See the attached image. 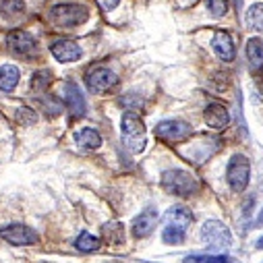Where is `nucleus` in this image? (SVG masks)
<instances>
[{
  "label": "nucleus",
  "instance_id": "23",
  "mask_svg": "<svg viewBox=\"0 0 263 263\" xmlns=\"http://www.w3.org/2000/svg\"><path fill=\"white\" fill-rule=\"evenodd\" d=\"M23 11H25L23 0H0V13L7 15V17L21 15Z\"/></svg>",
  "mask_w": 263,
  "mask_h": 263
},
{
  "label": "nucleus",
  "instance_id": "8",
  "mask_svg": "<svg viewBox=\"0 0 263 263\" xmlns=\"http://www.w3.org/2000/svg\"><path fill=\"white\" fill-rule=\"evenodd\" d=\"M0 236H3L7 242L15 245V247H25V245H35L37 242V234L23 226V224H9L0 230Z\"/></svg>",
  "mask_w": 263,
  "mask_h": 263
},
{
  "label": "nucleus",
  "instance_id": "12",
  "mask_svg": "<svg viewBox=\"0 0 263 263\" xmlns=\"http://www.w3.org/2000/svg\"><path fill=\"white\" fill-rule=\"evenodd\" d=\"M7 46H9V50L15 52V54H29V52H33V50L37 48V42H35L27 31L17 29V31H11V33L7 35Z\"/></svg>",
  "mask_w": 263,
  "mask_h": 263
},
{
  "label": "nucleus",
  "instance_id": "28",
  "mask_svg": "<svg viewBox=\"0 0 263 263\" xmlns=\"http://www.w3.org/2000/svg\"><path fill=\"white\" fill-rule=\"evenodd\" d=\"M96 3L100 5L102 11H112V9L118 7V0H96Z\"/></svg>",
  "mask_w": 263,
  "mask_h": 263
},
{
  "label": "nucleus",
  "instance_id": "4",
  "mask_svg": "<svg viewBox=\"0 0 263 263\" xmlns=\"http://www.w3.org/2000/svg\"><path fill=\"white\" fill-rule=\"evenodd\" d=\"M50 17L54 23H58L60 27H77L83 21H87L89 13L85 7L81 5H73V3H64V5H56L50 11Z\"/></svg>",
  "mask_w": 263,
  "mask_h": 263
},
{
  "label": "nucleus",
  "instance_id": "10",
  "mask_svg": "<svg viewBox=\"0 0 263 263\" xmlns=\"http://www.w3.org/2000/svg\"><path fill=\"white\" fill-rule=\"evenodd\" d=\"M212 48L216 52V56L224 62H230L234 60L236 56V50H234V40L228 31H216L214 37H212Z\"/></svg>",
  "mask_w": 263,
  "mask_h": 263
},
{
  "label": "nucleus",
  "instance_id": "20",
  "mask_svg": "<svg viewBox=\"0 0 263 263\" xmlns=\"http://www.w3.org/2000/svg\"><path fill=\"white\" fill-rule=\"evenodd\" d=\"M100 247H102V240L89 232H81L75 238V249L81 253H96V251H100Z\"/></svg>",
  "mask_w": 263,
  "mask_h": 263
},
{
  "label": "nucleus",
  "instance_id": "31",
  "mask_svg": "<svg viewBox=\"0 0 263 263\" xmlns=\"http://www.w3.org/2000/svg\"><path fill=\"white\" fill-rule=\"evenodd\" d=\"M257 249H263V236L257 240Z\"/></svg>",
  "mask_w": 263,
  "mask_h": 263
},
{
  "label": "nucleus",
  "instance_id": "11",
  "mask_svg": "<svg viewBox=\"0 0 263 263\" xmlns=\"http://www.w3.org/2000/svg\"><path fill=\"white\" fill-rule=\"evenodd\" d=\"M50 50H52V56H54L58 62H75V60H79L81 54H83V50H81L75 42H71V40H58V42L52 44Z\"/></svg>",
  "mask_w": 263,
  "mask_h": 263
},
{
  "label": "nucleus",
  "instance_id": "27",
  "mask_svg": "<svg viewBox=\"0 0 263 263\" xmlns=\"http://www.w3.org/2000/svg\"><path fill=\"white\" fill-rule=\"evenodd\" d=\"M208 11H210L216 19L224 17V15L228 13V0H208Z\"/></svg>",
  "mask_w": 263,
  "mask_h": 263
},
{
  "label": "nucleus",
  "instance_id": "25",
  "mask_svg": "<svg viewBox=\"0 0 263 263\" xmlns=\"http://www.w3.org/2000/svg\"><path fill=\"white\" fill-rule=\"evenodd\" d=\"M50 83H52V73H48V71H40V73H35L33 79H31L33 91H44V89L50 87Z\"/></svg>",
  "mask_w": 263,
  "mask_h": 263
},
{
  "label": "nucleus",
  "instance_id": "5",
  "mask_svg": "<svg viewBox=\"0 0 263 263\" xmlns=\"http://www.w3.org/2000/svg\"><path fill=\"white\" fill-rule=\"evenodd\" d=\"M226 178H228V186L234 193H242L249 184L251 178V164L242 154H234L228 162V170H226Z\"/></svg>",
  "mask_w": 263,
  "mask_h": 263
},
{
  "label": "nucleus",
  "instance_id": "3",
  "mask_svg": "<svg viewBox=\"0 0 263 263\" xmlns=\"http://www.w3.org/2000/svg\"><path fill=\"white\" fill-rule=\"evenodd\" d=\"M201 240L208 249L212 251H222L226 247H230L232 242V234L228 230L226 224H222L220 220H208L201 228Z\"/></svg>",
  "mask_w": 263,
  "mask_h": 263
},
{
  "label": "nucleus",
  "instance_id": "22",
  "mask_svg": "<svg viewBox=\"0 0 263 263\" xmlns=\"http://www.w3.org/2000/svg\"><path fill=\"white\" fill-rule=\"evenodd\" d=\"M247 21H249V25H251L253 29L263 31V5H261V3H257V5H253V7L249 9Z\"/></svg>",
  "mask_w": 263,
  "mask_h": 263
},
{
  "label": "nucleus",
  "instance_id": "26",
  "mask_svg": "<svg viewBox=\"0 0 263 263\" xmlns=\"http://www.w3.org/2000/svg\"><path fill=\"white\" fill-rule=\"evenodd\" d=\"M15 120L19 122V124H23V126H29V124H35L37 122V114L31 110V108H19L17 112H15Z\"/></svg>",
  "mask_w": 263,
  "mask_h": 263
},
{
  "label": "nucleus",
  "instance_id": "15",
  "mask_svg": "<svg viewBox=\"0 0 263 263\" xmlns=\"http://www.w3.org/2000/svg\"><path fill=\"white\" fill-rule=\"evenodd\" d=\"M164 218H166V224H168V226H176V228H182V230H186V226L193 222V214H191V210L184 208V205H174V208H170V210L164 214Z\"/></svg>",
  "mask_w": 263,
  "mask_h": 263
},
{
  "label": "nucleus",
  "instance_id": "16",
  "mask_svg": "<svg viewBox=\"0 0 263 263\" xmlns=\"http://www.w3.org/2000/svg\"><path fill=\"white\" fill-rule=\"evenodd\" d=\"M247 60L253 71L263 69V40L261 37H251L247 42Z\"/></svg>",
  "mask_w": 263,
  "mask_h": 263
},
{
  "label": "nucleus",
  "instance_id": "18",
  "mask_svg": "<svg viewBox=\"0 0 263 263\" xmlns=\"http://www.w3.org/2000/svg\"><path fill=\"white\" fill-rule=\"evenodd\" d=\"M75 141L79 143V147L87 149V152H93L102 145V137L96 128H81L75 133Z\"/></svg>",
  "mask_w": 263,
  "mask_h": 263
},
{
  "label": "nucleus",
  "instance_id": "2",
  "mask_svg": "<svg viewBox=\"0 0 263 263\" xmlns=\"http://www.w3.org/2000/svg\"><path fill=\"white\" fill-rule=\"evenodd\" d=\"M162 186L176 197H193L197 193V180L184 170H166L162 174Z\"/></svg>",
  "mask_w": 263,
  "mask_h": 263
},
{
  "label": "nucleus",
  "instance_id": "29",
  "mask_svg": "<svg viewBox=\"0 0 263 263\" xmlns=\"http://www.w3.org/2000/svg\"><path fill=\"white\" fill-rule=\"evenodd\" d=\"M42 102H44V100H42ZM52 104H54V98H48V102H44V108H48V106H52ZM56 108H60V106L56 104ZM56 108L52 110V116H56V114L60 112V110H56Z\"/></svg>",
  "mask_w": 263,
  "mask_h": 263
},
{
  "label": "nucleus",
  "instance_id": "1",
  "mask_svg": "<svg viewBox=\"0 0 263 263\" xmlns=\"http://www.w3.org/2000/svg\"><path fill=\"white\" fill-rule=\"evenodd\" d=\"M120 128H122V141L128 149L137 154L145 147V124L137 112H126L120 120Z\"/></svg>",
  "mask_w": 263,
  "mask_h": 263
},
{
  "label": "nucleus",
  "instance_id": "9",
  "mask_svg": "<svg viewBox=\"0 0 263 263\" xmlns=\"http://www.w3.org/2000/svg\"><path fill=\"white\" fill-rule=\"evenodd\" d=\"M62 96H64V102H67V108H69L73 118H81L85 114V98H83L77 83H73V81L64 83Z\"/></svg>",
  "mask_w": 263,
  "mask_h": 263
},
{
  "label": "nucleus",
  "instance_id": "17",
  "mask_svg": "<svg viewBox=\"0 0 263 263\" xmlns=\"http://www.w3.org/2000/svg\"><path fill=\"white\" fill-rule=\"evenodd\" d=\"M102 236L110 247H118L124 242V226L118 220H110L102 226Z\"/></svg>",
  "mask_w": 263,
  "mask_h": 263
},
{
  "label": "nucleus",
  "instance_id": "13",
  "mask_svg": "<svg viewBox=\"0 0 263 263\" xmlns=\"http://www.w3.org/2000/svg\"><path fill=\"white\" fill-rule=\"evenodd\" d=\"M158 226V212L154 208H149L147 212L139 214L135 220H133V236L135 238H143V236H149Z\"/></svg>",
  "mask_w": 263,
  "mask_h": 263
},
{
  "label": "nucleus",
  "instance_id": "24",
  "mask_svg": "<svg viewBox=\"0 0 263 263\" xmlns=\"http://www.w3.org/2000/svg\"><path fill=\"white\" fill-rule=\"evenodd\" d=\"M162 240H164L166 245H180V242L184 240V230L166 224V228H164V232H162Z\"/></svg>",
  "mask_w": 263,
  "mask_h": 263
},
{
  "label": "nucleus",
  "instance_id": "19",
  "mask_svg": "<svg viewBox=\"0 0 263 263\" xmlns=\"http://www.w3.org/2000/svg\"><path fill=\"white\" fill-rule=\"evenodd\" d=\"M19 85V69L15 64H3L0 67V89L11 93Z\"/></svg>",
  "mask_w": 263,
  "mask_h": 263
},
{
  "label": "nucleus",
  "instance_id": "7",
  "mask_svg": "<svg viewBox=\"0 0 263 263\" xmlns=\"http://www.w3.org/2000/svg\"><path fill=\"white\" fill-rule=\"evenodd\" d=\"M85 83L89 87V91L93 93H106L108 89H112L118 83V75L112 69H93L87 73Z\"/></svg>",
  "mask_w": 263,
  "mask_h": 263
},
{
  "label": "nucleus",
  "instance_id": "30",
  "mask_svg": "<svg viewBox=\"0 0 263 263\" xmlns=\"http://www.w3.org/2000/svg\"><path fill=\"white\" fill-rule=\"evenodd\" d=\"M257 226H263V210H261V214H259V218H257Z\"/></svg>",
  "mask_w": 263,
  "mask_h": 263
},
{
  "label": "nucleus",
  "instance_id": "21",
  "mask_svg": "<svg viewBox=\"0 0 263 263\" xmlns=\"http://www.w3.org/2000/svg\"><path fill=\"white\" fill-rule=\"evenodd\" d=\"M184 263H240V261L228 255H191L184 259Z\"/></svg>",
  "mask_w": 263,
  "mask_h": 263
},
{
  "label": "nucleus",
  "instance_id": "6",
  "mask_svg": "<svg viewBox=\"0 0 263 263\" xmlns=\"http://www.w3.org/2000/svg\"><path fill=\"white\" fill-rule=\"evenodd\" d=\"M154 133L166 141H184L193 135V126L186 120H162L156 124Z\"/></svg>",
  "mask_w": 263,
  "mask_h": 263
},
{
  "label": "nucleus",
  "instance_id": "14",
  "mask_svg": "<svg viewBox=\"0 0 263 263\" xmlns=\"http://www.w3.org/2000/svg\"><path fill=\"white\" fill-rule=\"evenodd\" d=\"M203 118H205V122H208L212 128H218V130H220V128H226L228 122H230V114H228L226 106H222V104H218V102H214V104H210V106L205 108Z\"/></svg>",
  "mask_w": 263,
  "mask_h": 263
}]
</instances>
